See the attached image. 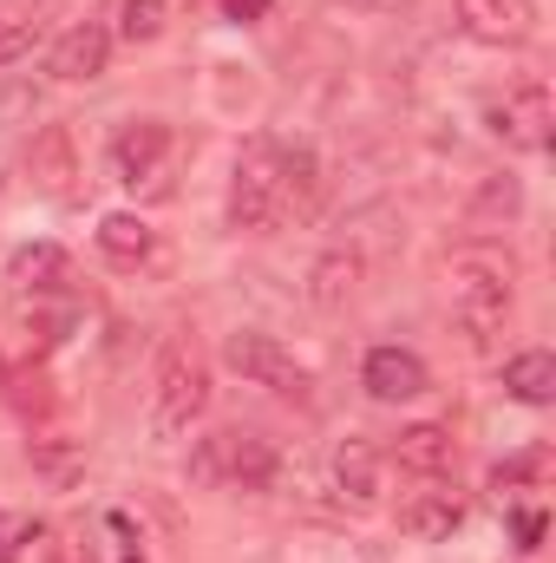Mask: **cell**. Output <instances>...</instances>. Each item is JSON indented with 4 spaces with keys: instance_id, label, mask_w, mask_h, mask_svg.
Masks as SVG:
<instances>
[{
    "instance_id": "cell-1",
    "label": "cell",
    "mask_w": 556,
    "mask_h": 563,
    "mask_svg": "<svg viewBox=\"0 0 556 563\" xmlns=\"http://www.w3.org/2000/svg\"><path fill=\"white\" fill-rule=\"evenodd\" d=\"M321 190V164L308 144L256 139L236 157V184H230V223L236 230H276L288 210H308Z\"/></svg>"
},
{
    "instance_id": "cell-2",
    "label": "cell",
    "mask_w": 556,
    "mask_h": 563,
    "mask_svg": "<svg viewBox=\"0 0 556 563\" xmlns=\"http://www.w3.org/2000/svg\"><path fill=\"white\" fill-rule=\"evenodd\" d=\"M452 276V321L471 347H485L504 321H511V282H518V263L498 256V250H458L445 263Z\"/></svg>"
},
{
    "instance_id": "cell-3",
    "label": "cell",
    "mask_w": 556,
    "mask_h": 563,
    "mask_svg": "<svg viewBox=\"0 0 556 563\" xmlns=\"http://www.w3.org/2000/svg\"><path fill=\"white\" fill-rule=\"evenodd\" d=\"M210 407V361H203V347L197 341H164V354H157V380H151V420L164 439H177V432H190V420Z\"/></svg>"
},
{
    "instance_id": "cell-4",
    "label": "cell",
    "mask_w": 556,
    "mask_h": 563,
    "mask_svg": "<svg viewBox=\"0 0 556 563\" xmlns=\"http://www.w3.org/2000/svg\"><path fill=\"white\" fill-rule=\"evenodd\" d=\"M223 361H230L249 387H269L281 400H308V394H314V374L281 347L276 334H263V328H236V334L223 341Z\"/></svg>"
},
{
    "instance_id": "cell-5",
    "label": "cell",
    "mask_w": 556,
    "mask_h": 563,
    "mask_svg": "<svg viewBox=\"0 0 556 563\" xmlns=\"http://www.w3.org/2000/svg\"><path fill=\"white\" fill-rule=\"evenodd\" d=\"M197 478L203 485H243V492H256V485L276 478V445L256 439V432H210L197 445Z\"/></svg>"
},
{
    "instance_id": "cell-6",
    "label": "cell",
    "mask_w": 556,
    "mask_h": 563,
    "mask_svg": "<svg viewBox=\"0 0 556 563\" xmlns=\"http://www.w3.org/2000/svg\"><path fill=\"white\" fill-rule=\"evenodd\" d=\"M485 119H491V132L511 144V151H544V144H551V92H544V86H518V92H504Z\"/></svg>"
},
{
    "instance_id": "cell-7",
    "label": "cell",
    "mask_w": 556,
    "mask_h": 563,
    "mask_svg": "<svg viewBox=\"0 0 556 563\" xmlns=\"http://www.w3.org/2000/svg\"><path fill=\"white\" fill-rule=\"evenodd\" d=\"M112 66V26H99V20H79V26H66L59 40H53V53H46V73L53 79H99Z\"/></svg>"
},
{
    "instance_id": "cell-8",
    "label": "cell",
    "mask_w": 556,
    "mask_h": 563,
    "mask_svg": "<svg viewBox=\"0 0 556 563\" xmlns=\"http://www.w3.org/2000/svg\"><path fill=\"white\" fill-rule=\"evenodd\" d=\"M458 20L485 46H524L537 33V0H458Z\"/></svg>"
},
{
    "instance_id": "cell-9",
    "label": "cell",
    "mask_w": 556,
    "mask_h": 563,
    "mask_svg": "<svg viewBox=\"0 0 556 563\" xmlns=\"http://www.w3.org/2000/svg\"><path fill=\"white\" fill-rule=\"evenodd\" d=\"M164 157H170V125H164V119H132V125H119V139H112V170H119V184H151V177L164 170Z\"/></svg>"
},
{
    "instance_id": "cell-10",
    "label": "cell",
    "mask_w": 556,
    "mask_h": 563,
    "mask_svg": "<svg viewBox=\"0 0 556 563\" xmlns=\"http://www.w3.org/2000/svg\"><path fill=\"white\" fill-rule=\"evenodd\" d=\"M327 478H334L341 505H354V511H374L380 505V452L367 439H341L334 459H327Z\"/></svg>"
},
{
    "instance_id": "cell-11",
    "label": "cell",
    "mask_w": 556,
    "mask_h": 563,
    "mask_svg": "<svg viewBox=\"0 0 556 563\" xmlns=\"http://www.w3.org/2000/svg\"><path fill=\"white\" fill-rule=\"evenodd\" d=\"M360 387L374 400H419L432 380H425V361H419L413 347H374L367 367H360Z\"/></svg>"
},
{
    "instance_id": "cell-12",
    "label": "cell",
    "mask_w": 556,
    "mask_h": 563,
    "mask_svg": "<svg viewBox=\"0 0 556 563\" xmlns=\"http://www.w3.org/2000/svg\"><path fill=\"white\" fill-rule=\"evenodd\" d=\"M393 459H400V472H413V478H438V472H452V459H458V439H452V426L419 420V426H407V432H400Z\"/></svg>"
},
{
    "instance_id": "cell-13",
    "label": "cell",
    "mask_w": 556,
    "mask_h": 563,
    "mask_svg": "<svg viewBox=\"0 0 556 563\" xmlns=\"http://www.w3.org/2000/svg\"><path fill=\"white\" fill-rule=\"evenodd\" d=\"M465 525V505H458V492H419V498H407L400 505V531H413V538H425V544H438V538H452Z\"/></svg>"
},
{
    "instance_id": "cell-14",
    "label": "cell",
    "mask_w": 556,
    "mask_h": 563,
    "mask_svg": "<svg viewBox=\"0 0 556 563\" xmlns=\"http://www.w3.org/2000/svg\"><path fill=\"white\" fill-rule=\"evenodd\" d=\"M99 256H105L112 269H138L144 256H151V223L132 217V210H112V217L99 223Z\"/></svg>"
},
{
    "instance_id": "cell-15",
    "label": "cell",
    "mask_w": 556,
    "mask_h": 563,
    "mask_svg": "<svg viewBox=\"0 0 556 563\" xmlns=\"http://www.w3.org/2000/svg\"><path fill=\"white\" fill-rule=\"evenodd\" d=\"M504 387H511L524 407H551L556 400V354H544V347L511 354V361H504Z\"/></svg>"
},
{
    "instance_id": "cell-16",
    "label": "cell",
    "mask_w": 556,
    "mask_h": 563,
    "mask_svg": "<svg viewBox=\"0 0 556 563\" xmlns=\"http://www.w3.org/2000/svg\"><path fill=\"white\" fill-rule=\"evenodd\" d=\"M7 282L26 288V295L59 288V282H66V250H59V243H26V250H13V256H7Z\"/></svg>"
},
{
    "instance_id": "cell-17",
    "label": "cell",
    "mask_w": 556,
    "mask_h": 563,
    "mask_svg": "<svg viewBox=\"0 0 556 563\" xmlns=\"http://www.w3.org/2000/svg\"><path fill=\"white\" fill-rule=\"evenodd\" d=\"M33 177H40V190H53V197L73 190V151H66V132H59V125H46L40 144H33Z\"/></svg>"
},
{
    "instance_id": "cell-18",
    "label": "cell",
    "mask_w": 556,
    "mask_h": 563,
    "mask_svg": "<svg viewBox=\"0 0 556 563\" xmlns=\"http://www.w3.org/2000/svg\"><path fill=\"white\" fill-rule=\"evenodd\" d=\"M354 282H360V263L354 256H327V263H314V301L321 308H341V301H354Z\"/></svg>"
},
{
    "instance_id": "cell-19",
    "label": "cell",
    "mask_w": 556,
    "mask_h": 563,
    "mask_svg": "<svg viewBox=\"0 0 556 563\" xmlns=\"http://www.w3.org/2000/svg\"><path fill=\"white\" fill-rule=\"evenodd\" d=\"M157 33H164V0H119V40L144 46Z\"/></svg>"
},
{
    "instance_id": "cell-20",
    "label": "cell",
    "mask_w": 556,
    "mask_h": 563,
    "mask_svg": "<svg viewBox=\"0 0 556 563\" xmlns=\"http://www.w3.org/2000/svg\"><path fill=\"white\" fill-rule=\"evenodd\" d=\"M33 465L53 478V485H73L79 472H86V459H79V445H66V439H40L33 445Z\"/></svg>"
},
{
    "instance_id": "cell-21",
    "label": "cell",
    "mask_w": 556,
    "mask_h": 563,
    "mask_svg": "<svg viewBox=\"0 0 556 563\" xmlns=\"http://www.w3.org/2000/svg\"><path fill=\"white\" fill-rule=\"evenodd\" d=\"M524 210V190H518V177H491L485 184V197H478V210H471V223H491V217H518Z\"/></svg>"
},
{
    "instance_id": "cell-22",
    "label": "cell",
    "mask_w": 556,
    "mask_h": 563,
    "mask_svg": "<svg viewBox=\"0 0 556 563\" xmlns=\"http://www.w3.org/2000/svg\"><path fill=\"white\" fill-rule=\"evenodd\" d=\"M26 544H40V525L20 518V511H0V563H20Z\"/></svg>"
},
{
    "instance_id": "cell-23",
    "label": "cell",
    "mask_w": 556,
    "mask_h": 563,
    "mask_svg": "<svg viewBox=\"0 0 556 563\" xmlns=\"http://www.w3.org/2000/svg\"><path fill=\"white\" fill-rule=\"evenodd\" d=\"M33 20H13V13H0V66H13V59H26L33 53Z\"/></svg>"
},
{
    "instance_id": "cell-24",
    "label": "cell",
    "mask_w": 556,
    "mask_h": 563,
    "mask_svg": "<svg viewBox=\"0 0 556 563\" xmlns=\"http://www.w3.org/2000/svg\"><path fill=\"white\" fill-rule=\"evenodd\" d=\"M105 531L119 538V563H144V551L132 544V518H125V511H112V518H105Z\"/></svg>"
},
{
    "instance_id": "cell-25",
    "label": "cell",
    "mask_w": 556,
    "mask_h": 563,
    "mask_svg": "<svg viewBox=\"0 0 556 563\" xmlns=\"http://www.w3.org/2000/svg\"><path fill=\"white\" fill-rule=\"evenodd\" d=\"M537 538H544V511H524V518H518V544L537 551Z\"/></svg>"
},
{
    "instance_id": "cell-26",
    "label": "cell",
    "mask_w": 556,
    "mask_h": 563,
    "mask_svg": "<svg viewBox=\"0 0 556 563\" xmlns=\"http://www.w3.org/2000/svg\"><path fill=\"white\" fill-rule=\"evenodd\" d=\"M223 13H230V20H263L269 0H223Z\"/></svg>"
}]
</instances>
